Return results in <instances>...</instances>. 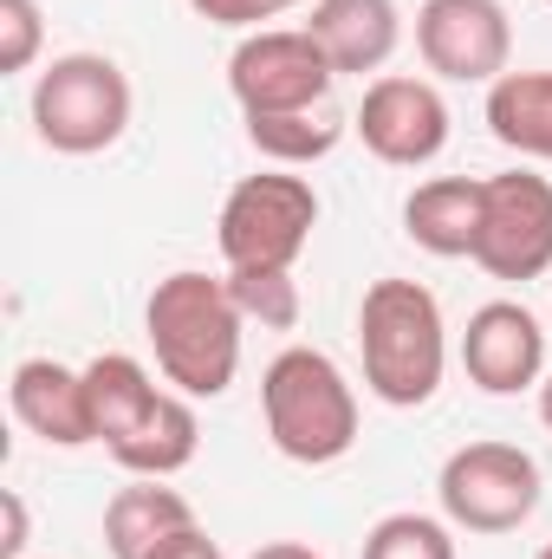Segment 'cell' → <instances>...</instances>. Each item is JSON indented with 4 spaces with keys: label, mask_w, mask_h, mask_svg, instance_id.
<instances>
[{
    "label": "cell",
    "mask_w": 552,
    "mask_h": 559,
    "mask_svg": "<svg viewBox=\"0 0 552 559\" xmlns=\"http://www.w3.org/2000/svg\"><path fill=\"white\" fill-rule=\"evenodd\" d=\"M195 449H202L195 397L163 391V397H156V411H149L124 442H111V462H118L124 475H143V481H169V475H182V468L195 462Z\"/></svg>",
    "instance_id": "obj_15"
},
{
    "label": "cell",
    "mask_w": 552,
    "mask_h": 559,
    "mask_svg": "<svg viewBox=\"0 0 552 559\" xmlns=\"http://www.w3.org/2000/svg\"><path fill=\"white\" fill-rule=\"evenodd\" d=\"M358 559H455V534L435 514H384Z\"/></svg>",
    "instance_id": "obj_20"
},
{
    "label": "cell",
    "mask_w": 552,
    "mask_h": 559,
    "mask_svg": "<svg viewBox=\"0 0 552 559\" xmlns=\"http://www.w3.org/2000/svg\"><path fill=\"white\" fill-rule=\"evenodd\" d=\"M547 7H552V0H547Z\"/></svg>",
    "instance_id": "obj_29"
},
{
    "label": "cell",
    "mask_w": 552,
    "mask_h": 559,
    "mask_svg": "<svg viewBox=\"0 0 552 559\" xmlns=\"http://www.w3.org/2000/svg\"><path fill=\"white\" fill-rule=\"evenodd\" d=\"M149 559H228V554H221V540H208V534H202V521H195V527L169 534V540H163Z\"/></svg>",
    "instance_id": "obj_24"
},
{
    "label": "cell",
    "mask_w": 552,
    "mask_h": 559,
    "mask_svg": "<svg viewBox=\"0 0 552 559\" xmlns=\"http://www.w3.org/2000/svg\"><path fill=\"white\" fill-rule=\"evenodd\" d=\"M435 501L448 527L514 534L540 514V462L520 442H461L435 475Z\"/></svg>",
    "instance_id": "obj_6"
},
{
    "label": "cell",
    "mask_w": 552,
    "mask_h": 559,
    "mask_svg": "<svg viewBox=\"0 0 552 559\" xmlns=\"http://www.w3.org/2000/svg\"><path fill=\"white\" fill-rule=\"evenodd\" d=\"M208 26H248V33H261L267 20L279 13H292V7H312V0H189Z\"/></svg>",
    "instance_id": "obj_23"
},
{
    "label": "cell",
    "mask_w": 552,
    "mask_h": 559,
    "mask_svg": "<svg viewBox=\"0 0 552 559\" xmlns=\"http://www.w3.org/2000/svg\"><path fill=\"white\" fill-rule=\"evenodd\" d=\"M261 417L286 462L325 468V462H345L358 442V391L332 352L286 345L261 378Z\"/></svg>",
    "instance_id": "obj_3"
},
{
    "label": "cell",
    "mask_w": 552,
    "mask_h": 559,
    "mask_svg": "<svg viewBox=\"0 0 552 559\" xmlns=\"http://www.w3.org/2000/svg\"><path fill=\"white\" fill-rule=\"evenodd\" d=\"M248 138L254 150L279 163V169H299V163H319V156H332L338 138H345V124L319 105V111H279V118H248Z\"/></svg>",
    "instance_id": "obj_19"
},
{
    "label": "cell",
    "mask_w": 552,
    "mask_h": 559,
    "mask_svg": "<svg viewBox=\"0 0 552 559\" xmlns=\"http://www.w3.org/2000/svg\"><path fill=\"white\" fill-rule=\"evenodd\" d=\"M481 195L488 176H429L416 182L404 202V235L435 261H475V235H481Z\"/></svg>",
    "instance_id": "obj_14"
},
{
    "label": "cell",
    "mask_w": 552,
    "mask_h": 559,
    "mask_svg": "<svg viewBox=\"0 0 552 559\" xmlns=\"http://www.w3.org/2000/svg\"><path fill=\"white\" fill-rule=\"evenodd\" d=\"M332 85H338V72L305 26H261L228 52V92H235L241 118L319 111L332 98Z\"/></svg>",
    "instance_id": "obj_7"
},
{
    "label": "cell",
    "mask_w": 552,
    "mask_h": 559,
    "mask_svg": "<svg viewBox=\"0 0 552 559\" xmlns=\"http://www.w3.org/2000/svg\"><path fill=\"white\" fill-rule=\"evenodd\" d=\"M182 527H195L189 495H176L163 481H143V475L131 488H118L111 508H105V547H111V559H149Z\"/></svg>",
    "instance_id": "obj_16"
},
{
    "label": "cell",
    "mask_w": 552,
    "mask_h": 559,
    "mask_svg": "<svg viewBox=\"0 0 552 559\" xmlns=\"http://www.w3.org/2000/svg\"><path fill=\"white\" fill-rule=\"evenodd\" d=\"M461 365H468V384L475 391L520 397V391H533L547 378V332H540V319L520 299H488V306L468 312Z\"/></svg>",
    "instance_id": "obj_11"
},
{
    "label": "cell",
    "mask_w": 552,
    "mask_h": 559,
    "mask_svg": "<svg viewBox=\"0 0 552 559\" xmlns=\"http://www.w3.org/2000/svg\"><path fill=\"white\" fill-rule=\"evenodd\" d=\"M131 79L105 52H59L33 79V131L59 156H98L131 131Z\"/></svg>",
    "instance_id": "obj_4"
},
{
    "label": "cell",
    "mask_w": 552,
    "mask_h": 559,
    "mask_svg": "<svg viewBox=\"0 0 552 559\" xmlns=\"http://www.w3.org/2000/svg\"><path fill=\"white\" fill-rule=\"evenodd\" d=\"M228 293L241 306V319H261L267 332H292L299 325V280L254 267V274H228Z\"/></svg>",
    "instance_id": "obj_21"
},
{
    "label": "cell",
    "mask_w": 552,
    "mask_h": 559,
    "mask_svg": "<svg viewBox=\"0 0 552 559\" xmlns=\"http://www.w3.org/2000/svg\"><path fill=\"white\" fill-rule=\"evenodd\" d=\"M475 267L494 280H540L552 274V182L533 169L488 176L481 195V235Z\"/></svg>",
    "instance_id": "obj_8"
},
{
    "label": "cell",
    "mask_w": 552,
    "mask_h": 559,
    "mask_svg": "<svg viewBox=\"0 0 552 559\" xmlns=\"http://www.w3.org/2000/svg\"><path fill=\"white\" fill-rule=\"evenodd\" d=\"M241 306L228 293V274H195L176 267L156 280V293L143 299V332L156 352V371L182 391V397H221L241 371Z\"/></svg>",
    "instance_id": "obj_1"
},
{
    "label": "cell",
    "mask_w": 552,
    "mask_h": 559,
    "mask_svg": "<svg viewBox=\"0 0 552 559\" xmlns=\"http://www.w3.org/2000/svg\"><path fill=\"white\" fill-rule=\"evenodd\" d=\"M46 46L39 0H0V72H26Z\"/></svg>",
    "instance_id": "obj_22"
},
{
    "label": "cell",
    "mask_w": 552,
    "mask_h": 559,
    "mask_svg": "<svg viewBox=\"0 0 552 559\" xmlns=\"http://www.w3.org/2000/svg\"><path fill=\"white\" fill-rule=\"evenodd\" d=\"M0 514H7V534H0V559H20L26 554V501L7 488L0 495Z\"/></svg>",
    "instance_id": "obj_25"
},
{
    "label": "cell",
    "mask_w": 552,
    "mask_h": 559,
    "mask_svg": "<svg viewBox=\"0 0 552 559\" xmlns=\"http://www.w3.org/2000/svg\"><path fill=\"white\" fill-rule=\"evenodd\" d=\"M85 397H92V429H98V442L111 449V442H124V436L156 411L163 391H156V378L143 371L131 352H98V358L85 365Z\"/></svg>",
    "instance_id": "obj_18"
},
{
    "label": "cell",
    "mask_w": 552,
    "mask_h": 559,
    "mask_svg": "<svg viewBox=\"0 0 552 559\" xmlns=\"http://www.w3.org/2000/svg\"><path fill=\"white\" fill-rule=\"evenodd\" d=\"M540 423H547V429H552V371H547V378H540Z\"/></svg>",
    "instance_id": "obj_27"
},
{
    "label": "cell",
    "mask_w": 552,
    "mask_h": 559,
    "mask_svg": "<svg viewBox=\"0 0 552 559\" xmlns=\"http://www.w3.org/2000/svg\"><path fill=\"white\" fill-rule=\"evenodd\" d=\"M488 131L501 150L552 163V72H507L488 85Z\"/></svg>",
    "instance_id": "obj_17"
},
{
    "label": "cell",
    "mask_w": 552,
    "mask_h": 559,
    "mask_svg": "<svg viewBox=\"0 0 552 559\" xmlns=\"http://www.w3.org/2000/svg\"><path fill=\"white\" fill-rule=\"evenodd\" d=\"M7 404H13L20 429H33V436L52 442V449H85V442H98V429H92V397H85V371H72V365H59V358H26V365H13Z\"/></svg>",
    "instance_id": "obj_12"
},
{
    "label": "cell",
    "mask_w": 552,
    "mask_h": 559,
    "mask_svg": "<svg viewBox=\"0 0 552 559\" xmlns=\"http://www.w3.org/2000/svg\"><path fill=\"white\" fill-rule=\"evenodd\" d=\"M416 52L448 85H494L514 59V26L501 0H422L416 7Z\"/></svg>",
    "instance_id": "obj_9"
},
{
    "label": "cell",
    "mask_w": 552,
    "mask_h": 559,
    "mask_svg": "<svg viewBox=\"0 0 552 559\" xmlns=\"http://www.w3.org/2000/svg\"><path fill=\"white\" fill-rule=\"evenodd\" d=\"M358 352L364 391L391 411H416L442 391L448 371V325L422 280H371L358 306Z\"/></svg>",
    "instance_id": "obj_2"
},
{
    "label": "cell",
    "mask_w": 552,
    "mask_h": 559,
    "mask_svg": "<svg viewBox=\"0 0 552 559\" xmlns=\"http://www.w3.org/2000/svg\"><path fill=\"white\" fill-rule=\"evenodd\" d=\"M533 559H552V547H540V554H533Z\"/></svg>",
    "instance_id": "obj_28"
},
{
    "label": "cell",
    "mask_w": 552,
    "mask_h": 559,
    "mask_svg": "<svg viewBox=\"0 0 552 559\" xmlns=\"http://www.w3.org/2000/svg\"><path fill=\"white\" fill-rule=\"evenodd\" d=\"M248 559H325V554L305 547V540H267V547H254Z\"/></svg>",
    "instance_id": "obj_26"
},
{
    "label": "cell",
    "mask_w": 552,
    "mask_h": 559,
    "mask_svg": "<svg viewBox=\"0 0 552 559\" xmlns=\"http://www.w3.org/2000/svg\"><path fill=\"white\" fill-rule=\"evenodd\" d=\"M305 33L325 46L332 72H384L404 39V13L397 0H312Z\"/></svg>",
    "instance_id": "obj_13"
},
{
    "label": "cell",
    "mask_w": 552,
    "mask_h": 559,
    "mask_svg": "<svg viewBox=\"0 0 552 559\" xmlns=\"http://www.w3.org/2000/svg\"><path fill=\"white\" fill-rule=\"evenodd\" d=\"M312 228H319V189L305 176L261 169V176H241L228 189L221 222H215V248H221L228 274H254V267L292 274Z\"/></svg>",
    "instance_id": "obj_5"
},
{
    "label": "cell",
    "mask_w": 552,
    "mask_h": 559,
    "mask_svg": "<svg viewBox=\"0 0 552 559\" xmlns=\"http://www.w3.org/2000/svg\"><path fill=\"white\" fill-rule=\"evenodd\" d=\"M351 131L364 138V150L391 169H422L448 150V105L429 79L410 72H384L364 85V105L351 118Z\"/></svg>",
    "instance_id": "obj_10"
}]
</instances>
